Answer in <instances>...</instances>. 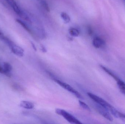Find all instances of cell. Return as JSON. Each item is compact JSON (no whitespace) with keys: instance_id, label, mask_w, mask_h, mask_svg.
Segmentation results:
<instances>
[{"instance_id":"cell-1","label":"cell","mask_w":125,"mask_h":124,"mask_svg":"<svg viewBox=\"0 0 125 124\" xmlns=\"http://www.w3.org/2000/svg\"><path fill=\"white\" fill-rule=\"evenodd\" d=\"M87 95L97 104L107 109L109 112H111L112 114L116 110V109L109 103L100 97L90 92L87 93Z\"/></svg>"},{"instance_id":"cell-2","label":"cell","mask_w":125,"mask_h":124,"mask_svg":"<svg viewBox=\"0 0 125 124\" xmlns=\"http://www.w3.org/2000/svg\"><path fill=\"white\" fill-rule=\"evenodd\" d=\"M55 112L58 115L62 116L68 122L71 124H80L82 123L73 116L63 109L56 108Z\"/></svg>"},{"instance_id":"cell-3","label":"cell","mask_w":125,"mask_h":124,"mask_svg":"<svg viewBox=\"0 0 125 124\" xmlns=\"http://www.w3.org/2000/svg\"><path fill=\"white\" fill-rule=\"evenodd\" d=\"M7 3L13 9L15 13L20 17L28 22H31L29 17L21 10L14 0H5Z\"/></svg>"},{"instance_id":"cell-4","label":"cell","mask_w":125,"mask_h":124,"mask_svg":"<svg viewBox=\"0 0 125 124\" xmlns=\"http://www.w3.org/2000/svg\"><path fill=\"white\" fill-rule=\"evenodd\" d=\"M53 80L55 82H56L61 87H62V88H64V89L70 92L71 93H72L74 95L78 98L81 99H83V97H82L81 95L78 91L76 90L75 89H73V87H72L71 86H70L69 84L64 83V82L60 80L56 79H54Z\"/></svg>"},{"instance_id":"cell-5","label":"cell","mask_w":125,"mask_h":124,"mask_svg":"<svg viewBox=\"0 0 125 124\" xmlns=\"http://www.w3.org/2000/svg\"><path fill=\"white\" fill-rule=\"evenodd\" d=\"M97 109L99 113L105 118L111 122L113 121L114 119L112 116L110 114L109 111L107 109L98 105L97 106Z\"/></svg>"},{"instance_id":"cell-6","label":"cell","mask_w":125,"mask_h":124,"mask_svg":"<svg viewBox=\"0 0 125 124\" xmlns=\"http://www.w3.org/2000/svg\"><path fill=\"white\" fill-rule=\"evenodd\" d=\"M10 48L12 52L17 56L19 57H22L24 55V51L23 49L15 44H13Z\"/></svg>"},{"instance_id":"cell-7","label":"cell","mask_w":125,"mask_h":124,"mask_svg":"<svg viewBox=\"0 0 125 124\" xmlns=\"http://www.w3.org/2000/svg\"><path fill=\"white\" fill-rule=\"evenodd\" d=\"M93 44L95 48L99 49L105 46V42L101 38L98 36H96L93 39Z\"/></svg>"},{"instance_id":"cell-8","label":"cell","mask_w":125,"mask_h":124,"mask_svg":"<svg viewBox=\"0 0 125 124\" xmlns=\"http://www.w3.org/2000/svg\"><path fill=\"white\" fill-rule=\"evenodd\" d=\"M3 68L4 70V74H5L8 77H11V74L10 72L12 69V67L11 65L9 63H4Z\"/></svg>"},{"instance_id":"cell-9","label":"cell","mask_w":125,"mask_h":124,"mask_svg":"<svg viewBox=\"0 0 125 124\" xmlns=\"http://www.w3.org/2000/svg\"><path fill=\"white\" fill-rule=\"evenodd\" d=\"M101 67L102 68V69L104 71H105L106 73L108 74H109V75L111 76L116 81H117L118 80H119L120 79L114 73H113V72L110 70L109 69H108L107 68L105 67V66H103L100 65Z\"/></svg>"},{"instance_id":"cell-10","label":"cell","mask_w":125,"mask_h":124,"mask_svg":"<svg viewBox=\"0 0 125 124\" xmlns=\"http://www.w3.org/2000/svg\"><path fill=\"white\" fill-rule=\"evenodd\" d=\"M21 107L27 109H32L34 107L33 103L28 101H22L21 102Z\"/></svg>"},{"instance_id":"cell-11","label":"cell","mask_w":125,"mask_h":124,"mask_svg":"<svg viewBox=\"0 0 125 124\" xmlns=\"http://www.w3.org/2000/svg\"><path fill=\"white\" fill-rule=\"evenodd\" d=\"M117 82L120 91L125 95V83L120 79L117 81Z\"/></svg>"},{"instance_id":"cell-12","label":"cell","mask_w":125,"mask_h":124,"mask_svg":"<svg viewBox=\"0 0 125 124\" xmlns=\"http://www.w3.org/2000/svg\"><path fill=\"white\" fill-rule=\"evenodd\" d=\"M68 31L70 35L73 37H78L80 34L79 31L75 28H70Z\"/></svg>"},{"instance_id":"cell-13","label":"cell","mask_w":125,"mask_h":124,"mask_svg":"<svg viewBox=\"0 0 125 124\" xmlns=\"http://www.w3.org/2000/svg\"><path fill=\"white\" fill-rule=\"evenodd\" d=\"M16 21L18 23H19L20 25H21L26 31H28V32L30 33H31V29H30L29 27L28 26V25L24 22H23L21 20L19 19H17L16 20Z\"/></svg>"},{"instance_id":"cell-14","label":"cell","mask_w":125,"mask_h":124,"mask_svg":"<svg viewBox=\"0 0 125 124\" xmlns=\"http://www.w3.org/2000/svg\"><path fill=\"white\" fill-rule=\"evenodd\" d=\"M61 15L62 18L64 20L65 23H68L70 22L71 20L70 17L65 12H62L61 14Z\"/></svg>"},{"instance_id":"cell-15","label":"cell","mask_w":125,"mask_h":124,"mask_svg":"<svg viewBox=\"0 0 125 124\" xmlns=\"http://www.w3.org/2000/svg\"><path fill=\"white\" fill-rule=\"evenodd\" d=\"M79 105L81 106L82 108H83L84 110L88 111H91V110L90 108L86 103L82 102V101H80V100L79 101Z\"/></svg>"},{"instance_id":"cell-16","label":"cell","mask_w":125,"mask_h":124,"mask_svg":"<svg viewBox=\"0 0 125 124\" xmlns=\"http://www.w3.org/2000/svg\"><path fill=\"white\" fill-rule=\"evenodd\" d=\"M41 4L42 6L43 7V8L48 12H50V7L48 4L47 3V1L45 0H42L41 1Z\"/></svg>"},{"instance_id":"cell-17","label":"cell","mask_w":125,"mask_h":124,"mask_svg":"<svg viewBox=\"0 0 125 124\" xmlns=\"http://www.w3.org/2000/svg\"><path fill=\"white\" fill-rule=\"evenodd\" d=\"M87 32H88L89 35H92L93 33V31L91 27H88V28H87Z\"/></svg>"},{"instance_id":"cell-18","label":"cell","mask_w":125,"mask_h":124,"mask_svg":"<svg viewBox=\"0 0 125 124\" xmlns=\"http://www.w3.org/2000/svg\"><path fill=\"white\" fill-rule=\"evenodd\" d=\"M119 118H122L124 119H125V115L119 112Z\"/></svg>"},{"instance_id":"cell-19","label":"cell","mask_w":125,"mask_h":124,"mask_svg":"<svg viewBox=\"0 0 125 124\" xmlns=\"http://www.w3.org/2000/svg\"><path fill=\"white\" fill-rule=\"evenodd\" d=\"M41 50L43 52H47V49H46L45 47L43 45L41 46Z\"/></svg>"},{"instance_id":"cell-20","label":"cell","mask_w":125,"mask_h":124,"mask_svg":"<svg viewBox=\"0 0 125 124\" xmlns=\"http://www.w3.org/2000/svg\"><path fill=\"white\" fill-rule=\"evenodd\" d=\"M31 45H32V47H33V49H34V50L35 51H37V49L36 48V46L34 45V44L32 42H31Z\"/></svg>"},{"instance_id":"cell-21","label":"cell","mask_w":125,"mask_h":124,"mask_svg":"<svg viewBox=\"0 0 125 124\" xmlns=\"http://www.w3.org/2000/svg\"><path fill=\"white\" fill-rule=\"evenodd\" d=\"M0 73L2 74H4V70L3 68H2L0 66Z\"/></svg>"},{"instance_id":"cell-22","label":"cell","mask_w":125,"mask_h":124,"mask_svg":"<svg viewBox=\"0 0 125 124\" xmlns=\"http://www.w3.org/2000/svg\"></svg>"}]
</instances>
